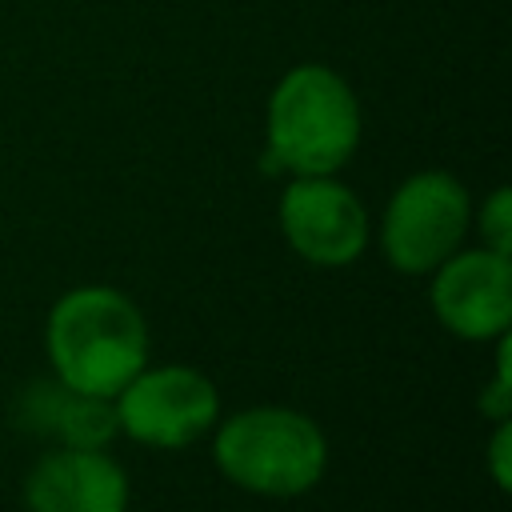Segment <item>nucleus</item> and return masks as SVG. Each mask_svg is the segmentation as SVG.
Here are the masks:
<instances>
[{
	"label": "nucleus",
	"mask_w": 512,
	"mask_h": 512,
	"mask_svg": "<svg viewBox=\"0 0 512 512\" xmlns=\"http://www.w3.org/2000/svg\"><path fill=\"white\" fill-rule=\"evenodd\" d=\"M148 356L140 308L116 288L84 284L48 312V360L56 380L88 396H116Z\"/></svg>",
	"instance_id": "obj_1"
},
{
	"label": "nucleus",
	"mask_w": 512,
	"mask_h": 512,
	"mask_svg": "<svg viewBox=\"0 0 512 512\" xmlns=\"http://www.w3.org/2000/svg\"><path fill=\"white\" fill-rule=\"evenodd\" d=\"M360 140V104L344 76L320 64L292 68L268 100V172L332 176Z\"/></svg>",
	"instance_id": "obj_2"
},
{
	"label": "nucleus",
	"mask_w": 512,
	"mask_h": 512,
	"mask_svg": "<svg viewBox=\"0 0 512 512\" xmlns=\"http://www.w3.org/2000/svg\"><path fill=\"white\" fill-rule=\"evenodd\" d=\"M212 460L244 492L300 496L324 476L328 440L304 412L244 408L220 424Z\"/></svg>",
	"instance_id": "obj_3"
},
{
	"label": "nucleus",
	"mask_w": 512,
	"mask_h": 512,
	"mask_svg": "<svg viewBox=\"0 0 512 512\" xmlns=\"http://www.w3.org/2000/svg\"><path fill=\"white\" fill-rule=\"evenodd\" d=\"M468 192L456 176L448 172H416L408 176L384 212V256L392 260V268L420 276L432 272L436 264H444L464 232H468Z\"/></svg>",
	"instance_id": "obj_4"
},
{
	"label": "nucleus",
	"mask_w": 512,
	"mask_h": 512,
	"mask_svg": "<svg viewBox=\"0 0 512 512\" xmlns=\"http://www.w3.org/2000/svg\"><path fill=\"white\" fill-rule=\"evenodd\" d=\"M116 424L152 448H184L196 436H204L220 416L216 384L188 368V364H164V368H140L116 396Z\"/></svg>",
	"instance_id": "obj_5"
},
{
	"label": "nucleus",
	"mask_w": 512,
	"mask_h": 512,
	"mask_svg": "<svg viewBox=\"0 0 512 512\" xmlns=\"http://www.w3.org/2000/svg\"><path fill=\"white\" fill-rule=\"evenodd\" d=\"M280 228L288 244L320 268L352 264L368 244V212L332 176H296L280 196Z\"/></svg>",
	"instance_id": "obj_6"
},
{
	"label": "nucleus",
	"mask_w": 512,
	"mask_h": 512,
	"mask_svg": "<svg viewBox=\"0 0 512 512\" xmlns=\"http://www.w3.org/2000/svg\"><path fill=\"white\" fill-rule=\"evenodd\" d=\"M432 312L460 340H492L512 324V264L492 248L452 252L432 268Z\"/></svg>",
	"instance_id": "obj_7"
},
{
	"label": "nucleus",
	"mask_w": 512,
	"mask_h": 512,
	"mask_svg": "<svg viewBox=\"0 0 512 512\" xmlns=\"http://www.w3.org/2000/svg\"><path fill=\"white\" fill-rule=\"evenodd\" d=\"M28 512H124L128 476L100 448H56L24 480Z\"/></svg>",
	"instance_id": "obj_8"
},
{
	"label": "nucleus",
	"mask_w": 512,
	"mask_h": 512,
	"mask_svg": "<svg viewBox=\"0 0 512 512\" xmlns=\"http://www.w3.org/2000/svg\"><path fill=\"white\" fill-rule=\"evenodd\" d=\"M20 420L36 432L64 440L68 448H104L120 424L108 396H88L64 380H40L20 396Z\"/></svg>",
	"instance_id": "obj_9"
},
{
	"label": "nucleus",
	"mask_w": 512,
	"mask_h": 512,
	"mask_svg": "<svg viewBox=\"0 0 512 512\" xmlns=\"http://www.w3.org/2000/svg\"><path fill=\"white\" fill-rule=\"evenodd\" d=\"M480 232L492 252L508 256V248H512V192L508 188H496L488 196V204L480 208Z\"/></svg>",
	"instance_id": "obj_10"
},
{
	"label": "nucleus",
	"mask_w": 512,
	"mask_h": 512,
	"mask_svg": "<svg viewBox=\"0 0 512 512\" xmlns=\"http://www.w3.org/2000/svg\"><path fill=\"white\" fill-rule=\"evenodd\" d=\"M508 352H512V340L508 332L500 336V356H496V380L492 388L480 396V408L492 416V420H504L508 416V404H512V392H508Z\"/></svg>",
	"instance_id": "obj_11"
},
{
	"label": "nucleus",
	"mask_w": 512,
	"mask_h": 512,
	"mask_svg": "<svg viewBox=\"0 0 512 512\" xmlns=\"http://www.w3.org/2000/svg\"><path fill=\"white\" fill-rule=\"evenodd\" d=\"M508 444H512V428H508V416L496 420V432H492V444H488V468H492V480L500 488H508Z\"/></svg>",
	"instance_id": "obj_12"
}]
</instances>
